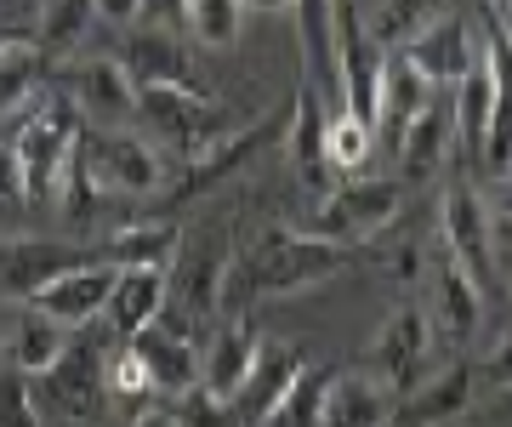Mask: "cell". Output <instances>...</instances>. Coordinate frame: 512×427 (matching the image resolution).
I'll list each match as a JSON object with an SVG mask.
<instances>
[{
    "label": "cell",
    "mask_w": 512,
    "mask_h": 427,
    "mask_svg": "<svg viewBox=\"0 0 512 427\" xmlns=\"http://www.w3.org/2000/svg\"><path fill=\"white\" fill-rule=\"evenodd\" d=\"M444 12H450V0H382V12H376L365 29L382 52H404V46H410L427 23H439Z\"/></svg>",
    "instance_id": "obj_30"
},
{
    "label": "cell",
    "mask_w": 512,
    "mask_h": 427,
    "mask_svg": "<svg viewBox=\"0 0 512 427\" xmlns=\"http://www.w3.org/2000/svg\"><path fill=\"white\" fill-rule=\"evenodd\" d=\"M507 279H512V251H507Z\"/></svg>",
    "instance_id": "obj_48"
},
{
    "label": "cell",
    "mask_w": 512,
    "mask_h": 427,
    "mask_svg": "<svg viewBox=\"0 0 512 427\" xmlns=\"http://www.w3.org/2000/svg\"><path fill=\"white\" fill-rule=\"evenodd\" d=\"M444 245H450L444 257L456 262L478 291H490L495 285V228H490V205L478 200V188L450 183V194H444Z\"/></svg>",
    "instance_id": "obj_8"
},
{
    "label": "cell",
    "mask_w": 512,
    "mask_h": 427,
    "mask_svg": "<svg viewBox=\"0 0 512 427\" xmlns=\"http://www.w3.org/2000/svg\"><path fill=\"white\" fill-rule=\"evenodd\" d=\"M467 399H473V365H450V371H439L433 382H421V388L410 393V405H404L393 422L444 427V422H456L461 410H467Z\"/></svg>",
    "instance_id": "obj_24"
},
{
    "label": "cell",
    "mask_w": 512,
    "mask_h": 427,
    "mask_svg": "<svg viewBox=\"0 0 512 427\" xmlns=\"http://www.w3.org/2000/svg\"><path fill=\"white\" fill-rule=\"evenodd\" d=\"M18 200H23V166L12 137H0V205H18Z\"/></svg>",
    "instance_id": "obj_39"
},
{
    "label": "cell",
    "mask_w": 512,
    "mask_h": 427,
    "mask_svg": "<svg viewBox=\"0 0 512 427\" xmlns=\"http://www.w3.org/2000/svg\"><path fill=\"white\" fill-rule=\"evenodd\" d=\"M239 6H256V12H274V6H296V0H239Z\"/></svg>",
    "instance_id": "obj_46"
},
{
    "label": "cell",
    "mask_w": 512,
    "mask_h": 427,
    "mask_svg": "<svg viewBox=\"0 0 512 427\" xmlns=\"http://www.w3.org/2000/svg\"><path fill=\"white\" fill-rule=\"evenodd\" d=\"M404 205V188L387 183V177H348V183H336L319 200V211H313V240H330V245H348V251H359V245L370 240V234H382L393 217H399Z\"/></svg>",
    "instance_id": "obj_5"
},
{
    "label": "cell",
    "mask_w": 512,
    "mask_h": 427,
    "mask_svg": "<svg viewBox=\"0 0 512 427\" xmlns=\"http://www.w3.org/2000/svg\"><path fill=\"white\" fill-rule=\"evenodd\" d=\"M325 126H330V114L319 109V92L302 86V92H296V109H291L285 137H291V160H296V171H302V183H308L319 200L336 188V177H330V166H325Z\"/></svg>",
    "instance_id": "obj_22"
},
{
    "label": "cell",
    "mask_w": 512,
    "mask_h": 427,
    "mask_svg": "<svg viewBox=\"0 0 512 427\" xmlns=\"http://www.w3.org/2000/svg\"><path fill=\"white\" fill-rule=\"evenodd\" d=\"M308 371L302 365V348L296 342H262L251 359V371L234 393V410H239V427H262L268 416L279 410V399L296 388V376Z\"/></svg>",
    "instance_id": "obj_11"
},
{
    "label": "cell",
    "mask_w": 512,
    "mask_h": 427,
    "mask_svg": "<svg viewBox=\"0 0 512 427\" xmlns=\"http://www.w3.org/2000/svg\"><path fill=\"white\" fill-rule=\"evenodd\" d=\"M393 393L365 371H342L325 382V427H393Z\"/></svg>",
    "instance_id": "obj_20"
},
{
    "label": "cell",
    "mask_w": 512,
    "mask_h": 427,
    "mask_svg": "<svg viewBox=\"0 0 512 427\" xmlns=\"http://www.w3.org/2000/svg\"><path fill=\"white\" fill-rule=\"evenodd\" d=\"M137 120L171 149H183L188 160H200L205 149H217L222 137L239 131L234 114L217 97H205L200 86H148V92H137Z\"/></svg>",
    "instance_id": "obj_3"
},
{
    "label": "cell",
    "mask_w": 512,
    "mask_h": 427,
    "mask_svg": "<svg viewBox=\"0 0 512 427\" xmlns=\"http://www.w3.org/2000/svg\"><path fill=\"white\" fill-rule=\"evenodd\" d=\"M103 393H109V405H126V410H137V405H148V399H154L148 365L131 353V342L114 353L109 365H103Z\"/></svg>",
    "instance_id": "obj_35"
},
{
    "label": "cell",
    "mask_w": 512,
    "mask_h": 427,
    "mask_svg": "<svg viewBox=\"0 0 512 427\" xmlns=\"http://www.w3.org/2000/svg\"><path fill=\"white\" fill-rule=\"evenodd\" d=\"M114 63L126 69L137 92H148V86H194V52L183 46V35H165V29H148V23H131Z\"/></svg>",
    "instance_id": "obj_12"
},
{
    "label": "cell",
    "mask_w": 512,
    "mask_h": 427,
    "mask_svg": "<svg viewBox=\"0 0 512 427\" xmlns=\"http://www.w3.org/2000/svg\"><path fill=\"white\" fill-rule=\"evenodd\" d=\"M353 257H359V251L330 245V240H313L308 228H274V234L256 240V251H245V257L222 274L217 302H222V314H228V308L239 314V302L245 297H285V291L319 285V279L342 274Z\"/></svg>",
    "instance_id": "obj_1"
},
{
    "label": "cell",
    "mask_w": 512,
    "mask_h": 427,
    "mask_svg": "<svg viewBox=\"0 0 512 427\" xmlns=\"http://www.w3.org/2000/svg\"><path fill=\"white\" fill-rule=\"evenodd\" d=\"M6 46H35V23L0 18V52H6Z\"/></svg>",
    "instance_id": "obj_44"
},
{
    "label": "cell",
    "mask_w": 512,
    "mask_h": 427,
    "mask_svg": "<svg viewBox=\"0 0 512 427\" xmlns=\"http://www.w3.org/2000/svg\"><path fill=\"white\" fill-rule=\"evenodd\" d=\"M52 92L69 97L74 114L97 120V131H126V120H137V86L126 80V69L114 57H74L52 75Z\"/></svg>",
    "instance_id": "obj_7"
},
{
    "label": "cell",
    "mask_w": 512,
    "mask_h": 427,
    "mask_svg": "<svg viewBox=\"0 0 512 427\" xmlns=\"http://www.w3.org/2000/svg\"><path fill=\"white\" fill-rule=\"evenodd\" d=\"M239 0H188V40L205 52H228L239 40Z\"/></svg>",
    "instance_id": "obj_33"
},
{
    "label": "cell",
    "mask_w": 512,
    "mask_h": 427,
    "mask_svg": "<svg viewBox=\"0 0 512 427\" xmlns=\"http://www.w3.org/2000/svg\"><path fill=\"white\" fill-rule=\"evenodd\" d=\"M74 166L92 183V194H154L165 183V154L131 131H80L74 143Z\"/></svg>",
    "instance_id": "obj_4"
},
{
    "label": "cell",
    "mask_w": 512,
    "mask_h": 427,
    "mask_svg": "<svg viewBox=\"0 0 512 427\" xmlns=\"http://www.w3.org/2000/svg\"><path fill=\"white\" fill-rule=\"evenodd\" d=\"M501 6H512V0H501Z\"/></svg>",
    "instance_id": "obj_49"
},
{
    "label": "cell",
    "mask_w": 512,
    "mask_h": 427,
    "mask_svg": "<svg viewBox=\"0 0 512 427\" xmlns=\"http://www.w3.org/2000/svg\"><path fill=\"white\" fill-rule=\"evenodd\" d=\"M0 427H46L35 410V388H29V376L12 371V365H0Z\"/></svg>",
    "instance_id": "obj_36"
},
{
    "label": "cell",
    "mask_w": 512,
    "mask_h": 427,
    "mask_svg": "<svg viewBox=\"0 0 512 427\" xmlns=\"http://www.w3.org/2000/svg\"><path fill=\"white\" fill-rule=\"evenodd\" d=\"M456 131L461 143H467V154L473 160H484V143H490V120H495V80H490V63L478 57L473 69H467V80L456 86Z\"/></svg>",
    "instance_id": "obj_28"
},
{
    "label": "cell",
    "mask_w": 512,
    "mask_h": 427,
    "mask_svg": "<svg viewBox=\"0 0 512 427\" xmlns=\"http://www.w3.org/2000/svg\"><path fill=\"white\" fill-rule=\"evenodd\" d=\"M131 427H177V416H171V410H143Z\"/></svg>",
    "instance_id": "obj_45"
},
{
    "label": "cell",
    "mask_w": 512,
    "mask_h": 427,
    "mask_svg": "<svg viewBox=\"0 0 512 427\" xmlns=\"http://www.w3.org/2000/svg\"><path fill=\"white\" fill-rule=\"evenodd\" d=\"M171 416H177V427H239L234 399H217V393H205V388H188Z\"/></svg>",
    "instance_id": "obj_37"
},
{
    "label": "cell",
    "mask_w": 512,
    "mask_h": 427,
    "mask_svg": "<svg viewBox=\"0 0 512 427\" xmlns=\"http://www.w3.org/2000/svg\"><path fill=\"white\" fill-rule=\"evenodd\" d=\"M387 268H393V279H399V285H416V279H421V251H416V245H399Z\"/></svg>",
    "instance_id": "obj_42"
},
{
    "label": "cell",
    "mask_w": 512,
    "mask_h": 427,
    "mask_svg": "<svg viewBox=\"0 0 512 427\" xmlns=\"http://www.w3.org/2000/svg\"><path fill=\"white\" fill-rule=\"evenodd\" d=\"M450 131H456V120H450V109H433L421 114L416 126L404 131L399 143H393V154H399V177L404 183H427L433 171L444 166V154H450Z\"/></svg>",
    "instance_id": "obj_25"
},
{
    "label": "cell",
    "mask_w": 512,
    "mask_h": 427,
    "mask_svg": "<svg viewBox=\"0 0 512 427\" xmlns=\"http://www.w3.org/2000/svg\"><path fill=\"white\" fill-rule=\"evenodd\" d=\"M478 314H484V291L444 257L439 268H433V297H427V325H433V336L467 342V336L478 331Z\"/></svg>",
    "instance_id": "obj_19"
},
{
    "label": "cell",
    "mask_w": 512,
    "mask_h": 427,
    "mask_svg": "<svg viewBox=\"0 0 512 427\" xmlns=\"http://www.w3.org/2000/svg\"><path fill=\"white\" fill-rule=\"evenodd\" d=\"M165 302H171V279L154 274V268H137V274H120V279H114L103 319H109V331L120 336V342H131L137 331L160 325V319H165Z\"/></svg>",
    "instance_id": "obj_18"
},
{
    "label": "cell",
    "mask_w": 512,
    "mask_h": 427,
    "mask_svg": "<svg viewBox=\"0 0 512 427\" xmlns=\"http://www.w3.org/2000/svg\"><path fill=\"white\" fill-rule=\"evenodd\" d=\"M92 6H97V18L114 23V29H131L137 12H143V0H92Z\"/></svg>",
    "instance_id": "obj_41"
},
{
    "label": "cell",
    "mask_w": 512,
    "mask_h": 427,
    "mask_svg": "<svg viewBox=\"0 0 512 427\" xmlns=\"http://www.w3.org/2000/svg\"><path fill=\"white\" fill-rule=\"evenodd\" d=\"M114 268H103V262H86V268H74V274L52 279L46 291H40L29 308L46 319H57L63 331H86L92 319H103V308H109V291H114Z\"/></svg>",
    "instance_id": "obj_14"
},
{
    "label": "cell",
    "mask_w": 512,
    "mask_h": 427,
    "mask_svg": "<svg viewBox=\"0 0 512 427\" xmlns=\"http://www.w3.org/2000/svg\"><path fill=\"white\" fill-rule=\"evenodd\" d=\"M325 382H330V376L302 371V376H296V388L279 399V410L262 427H325Z\"/></svg>",
    "instance_id": "obj_34"
},
{
    "label": "cell",
    "mask_w": 512,
    "mask_h": 427,
    "mask_svg": "<svg viewBox=\"0 0 512 427\" xmlns=\"http://www.w3.org/2000/svg\"><path fill=\"white\" fill-rule=\"evenodd\" d=\"M69 336H74V331H63L57 319H46V314H35V308H29V319H23L18 331H12L6 365H12V371H23L29 382H35V376H46V371L57 365V359H63Z\"/></svg>",
    "instance_id": "obj_29"
},
{
    "label": "cell",
    "mask_w": 512,
    "mask_h": 427,
    "mask_svg": "<svg viewBox=\"0 0 512 427\" xmlns=\"http://www.w3.org/2000/svg\"><path fill=\"white\" fill-rule=\"evenodd\" d=\"M40 80H52V69L35 46H6L0 52V137L18 131V114L40 97Z\"/></svg>",
    "instance_id": "obj_26"
},
{
    "label": "cell",
    "mask_w": 512,
    "mask_h": 427,
    "mask_svg": "<svg viewBox=\"0 0 512 427\" xmlns=\"http://www.w3.org/2000/svg\"><path fill=\"white\" fill-rule=\"evenodd\" d=\"M404 57H410V63H416L433 86H461V80H467V69L478 63L473 23L461 18V12H444L439 23H427V29L404 46Z\"/></svg>",
    "instance_id": "obj_13"
},
{
    "label": "cell",
    "mask_w": 512,
    "mask_h": 427,
    "mask_svg": "<svg viewBox=\"0 0 512 427\" xmlns=\"http://www.w3.org/2000/svg\"><path fill=\"white\" fill-rule=\"evenodd\" d=\"M74 143H80V120H74L63 92H40L18 114L12 149L23 166V200H63V177H69Z\"/></svg>",
    "instance_id": "obj_2"
},
{
    "label": "cell",
    "mask_w": 512,
    "mask_h": 427,
    "mask_svg": "<svg viewBox=\"0 0 512 427\" xmlns=\"http://www.w3.org/2000/svg\"><path fill=\"white\" fill-rule=\"evenodd\" d=\"M490 211H495V223H507L512 228V166L495 177V188H490Z\"/></svg>",
    "instance_id": "obj_43"
},
{
    "label": "cell",
    "mask_w": 512,
    "mask_h": 427,
    "mask_svg": "<svg viewBox=\"0 0 512 427\" xmlns=\"http://www.w3.org/2000/svg\"><path fill=\"white\" fill-rule=\"evenodd\" d=\"M177 228L165 223V217H154V223H126L114 228V240L97 251V262L103 268H114V274H137V268H154V274H165L171 262H177Z\"/></svg>",
    "instance_id": "obj_21"
},
{
    "label": "cell",
    "mask_w": 512,
    "mask_h": 427,
    "mask_svg": "<svg viewBox=\"0 0 512 427\" xmlns=\"http://www.w3.org/2000/svg\"><path fill=\"white\" fill-rule=\"evenodd\" d=\"M495 234H501V240H507V245H512V228H495Z\"/></svg>",
    "instance_id": "obj_47"
},
{
    "label": "cell",
    "mask_w": 512,
    "mask_h": 427,
    "mask_svg": "<svg viewBox=\"0 0 512 427\" xmlns=\"http://www.w3.org/2000/svg\"><path fill=\"white\" fill-rule=\"evenodd\" d=\"M370 149H376V131L370 126H359L353 114H336L325 126V166H330V177H359L365 171V160H370Z\"/></svg>",
    "instance_id": "obj_32"
},
{
    "label": "cell",
    "mask_w": 512,
    "mask_h": 427,
    "mask_svg": "<svg viewBox=\"0 0 512 427\" xmlns=\"http://www.w3.org/2000/svg\"><path fill=\"white\" fill-rule=\"evenodd\" d=\"M439 103V86L421 75L416 63L404 52H387L382 63V109H376V137H387V143H399L404 131L416 126L421 114Z\"/></svg>",
    "instance_id": "obj_15"
},
{
    "label": "cell",
    "mask_w": 512,
    "mask_h": 427,
    "mask_svg": "<svg viewBox=\"0 0 512 427\" xmlns=\"http://www.w3.org/2000/svg\"><path fill=\"white\" fill-rule=\"evenodd\" d=\"M268 131H274V120H251V126H239L234 137H222L217 149H205L200 160H188V188H205V183H217V177H228V171H239L262 143H268Z\"/></svg>",
    "instance_id": "obj_31"
},
{
    "label": "cell",
    "mask_w": 512,
    "mask_h": 427,
    "mask_svg": "<svg viewBox=\"0 0 512 427\" xmlns=\"http://www.w3.org/2000/svg\"><path fill=\"white\" fill-rule=\"evenodd\" d=\"M103 348H97L86 331L69 336V348H63V359H57L46 376H35L29 388H35V410H52L57 422L69 427H86L97 416V410L109 405V393H103Z\"/></svg>",
    "instance_id": "obj_6"
},
{
    "label": "cell",
    "mask_w": 512,
    "mask_h": 427,
    "mask_svg": "<svg viewBox=\"0 0 512 427\" xmlns=\"http://www.w3.org/2000/svg\"><path fill=\"white\" fill-rule=\"evenodd\" d=\"M131 353L148 365V382L165 399H183L188 388H200V348L188 336L165 331V325H148V331L131 336Z\"/></svg>",
    "instance_id": "obj_17"
},
{
    "label": "cell",
    "mask_w": 512,
    "mask_h": 427,
    "mask_svg": "<svg viewBox=\"0 0 512 427\" xmlns=\"http://www.w3.org/2000/svg\"><path fill=\"white\" fill-rule=\"evenodd\" d=\"M490 376L501 382V388L512 393V319L501 325V336L490 342Z\"/></svg>",
    "instance_id": "obj_40"
},
{
    "label": "cell",
    "mask_w": 512,
    "mask_h": 427,
    "mask_svg": "<svg viewBox=\"0 0 512 427\" xmlns=\"http://www.w3.org/2000/svg\"><path fill=\"white\" fill-rule=\"evenodd\" d=\"M256 348H262V336L245 314H222V325L211 331V342L200 348V388L217 393V399H234L245 371H251Z\"/></svg>",
    "instance_id": "obj_16"
},
{
    "label": "cell",
    "mask_w": 512,
    "mask_h": 427,
    "mask_svg": "<svg viewBox=\"0 0 512 427\" xmlns=\"http://www.w3.org/2000/svg\"><path fill=\"white\" fill-rule=\"evenodd\" d=\"M296 29H302V69L313 92H336V0H296Z\"/></svg>",
    "instance_id": "obj_23"
},
{
    "label": "cell",
    "mask_w": 512,
    "mask_h": 427,
    "mask_svg": "<svg viewBox=\"0 0 512 427\" xmlns=\"http://www.w3.org/2000/svg\"><path fill=\"white\" fill-rule=\"evenodd\" d=\"M137 23H148V29H165V35H188V0H143Z\"/></svg>",
    "instance_id": "obj_38"
},
{
    "label": "cell",
    "mask_w": 512,
    "mask_h": 427,
    "mask_svg": "<svg viewBox=\"0 0 512 427\" xmlns=\"http://www.w3.org/2000/svg\"><path fill=\"white\" fill-rule=\"evenodd\" d=\"M97 262V251H80V245H63V240H6L0 245V291L35 302L52 279L74 274Z\"/></svg>",
    "instance_id": "obj_10"
},
{
    "label": "cell",
    "mask_w": 512,
    "mask_h": 427,
    "mask_svg": "<svg viewBox=\"0 0 512 427\" xmlns=\"http://www.w3.org/2000/svg\"><path fill=\"white\" fill-rule=\"evenodd\" d=\"M92 18H97L92 0H40V18H35V52L46 57V69H52V63H63V57H74V46L86 40Z\"/></svg>",
    "instance_id": "obj_27"
},
{
    "label": "cell",
    "mask_w": 512,
    "mask_h": 427,
    "mask_svg": "<svg viewBox=\"0 0 512 427\" xmlns=\"http://www.w3.org/2000/svg\"><path fill=\"white\" fill-rule=\"evenodd\" d=\"M427 353H433V325H427V308H421V302H399V308L387 314L382 336H376V348H370L376 382H382L387 393H410V382H416L421 365H427Z\"/></svg>",
    "instance_id": "obj_9"
}]
</instances>
